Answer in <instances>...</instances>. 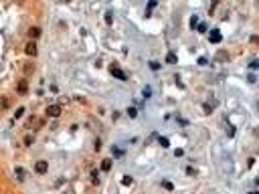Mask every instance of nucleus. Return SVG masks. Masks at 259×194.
Instances as JSON below:
<instances>
[{
  "instance_id": "1",
  "label": "nucleus",
  "mask_w": 259,
  "mask_h": 194,
  "mask_svg": "<svg viewBox=\"0 0 259 194\" xmlns=\"http://www.w3.org/2000/svg\"><path fill=\"white\" fill-rule=\"evenodd\" d=\"M47 115L49 117H59L61 115V105H49L47 107Z\"/></svg>"
},
{
  "instance_id": "2",
  "label": "nucleus",
  "mask_w": 259,
  "mask_h": 194,
  "mask_svg": "<svg viewBox=\"0 0 259 194\" xmlns=\"http://www.w3.org/2000/svg\"><path fill=\"white\" fill-rule=\"evenodd\" d=\"M209 41H211V42H221V41H223V34H221V31L213 28V31H211V34H209Z\"/></svg>"
},
{
  "instance_id": "3",
  "label": "nucleus",
  "mask_w": 259,
  "mask_h": 194,
  "mask_svg": "<svg viewBox=\"0 0 259 194\" xmlns=\"http://www.w3.org/2000/svg\"><path fill=\"white\" fill-rule=\"evenodd\" d=\"M34 170H37L38 174H45V172L49 170V164H47L45 160H41V162H37V166H34Z\"/></svg>"
},
{
  "instance_id": "4",
  "label": "nucleus",
  "mask_w": 259,
  "mask_h": 194,
  "mask_svg": "<svg viewBox=\"0 0 259 194\" xmlns=\"http://www.w3.org/2000/svg\"><path fill=\"white\" fill-rule=\"evenodd\" d=\"M109 71H111V75H114V77H118V79H126V73H124L122 69H118V67H114V65H111V67H109Z\"/></svg>"
},
{
  "instance_id": "5",
  "label": "nucleus",
  "mask_w": 259,
  "mask_h": 194,
  "mask_svg": "<svg viewBox=\"0 0 259 194\" xmlns=\"http://www.w3.org/2000/svg\"><path fill=\"white\" fill-rule=\"evenodd\" d=\"M28 37H31V38H38V37H41V28H38V27H31V28H28Z\"/></svg>"
},
{
  "instance_id": "6",
  "label": "nucleus",
  "mask_w": 259,
  "mask_h": 194,
  "mask_svg": "<svg viewBox=\"0 0 259 194\" xmlns=\"http://www.w3.org/2000/svg\"><path fill=\"white\" fill-rule=\"evenodd\" d=\"M16 91H18L20 95H24V93L28 91V83H27V81H20V83H18V87H16Z\"/></svg>"
},
{
  "instance_id": "7",
  "label": "nucleus",
  "mask_w": 259,
  "mask_h": 194,
  "mask_svg": "<svg viewBox=\"0 0 259 194\" xmlns=\"http://www.w3.org/2000/svg\"><path fill=\"white\" fill-rule=\"evenodd\" d=\"M24 51H27V55H33V57H34V55H37V45H34V42H28Z\"/></svg>"
},
{
  "instance_id": "8",
  "label": "nucleus",
  "mask_w": 259,
  "mask_h": 194,
  "mask_svg": "<svg viewBox=\"0 0 259 194\" xmlns=\"http://www.w3.org/2000/svg\"><path fill=\"white\" fill-rule=\"evenodd\" d=\"M101 170H103V172H107V170H111V160H109V158H105V160H103V162H101Z\"/></svg>"
},
{
  "instance_id": "9",
  "label": "nucleus",
  "mask_w": 259,
  "mask_h": 194,
  "mask_svg": "<svg viewBox=\"0 0 259 194\" xmlns=\"http://www.w3.org/2000/svg\"><path fill=\"white\" fill-rule=\"evenodd\" d=\"M91 182L93 184H99V172L97 170H91Z\"/></svg>"
},
{
  "instance_id": "10",
  "label": "nucleus",
  "mask_w": 259,
  "mask_h": 194,
  "mask_svg": "<svg viewBox=\"0 0 259 194\" xmlns=\"http://www.w3.org/2000/svg\"><path fill=\"white\" fill-rule=\"evenodd\" d=\"M166 61L170 63V65H174V63H176V55H174V53H168V55H166Z\"/></svg>"
},
{
  "instance_id": "11",
  "label": "nucleus",
  "mask_w": 259,
  "mask_h": 194,
  "mask_svg": "<svg viewBox=\"0 0 259 194\" xmlns=\"http://www.w3.org/2000/svg\"><path fill=\"white\" fill-rule=\"evenodd\" d=\"M132 182H134V180H132V176H124V178H122V184H124V186H130Z\"/></svg>"
},
{
  "instance_id": "12",
  "label": "nucleus",
  "mask_w": 259,
  "mask_h": 194,
  "mask_svg": "<svg viewBox=\"0 0 259 194\" xmlns=\"http://www.w3.org/2000/svg\"><path fill=\"white\" fill-rule=\"evenodd\" d=\"M16 178L23 182V178H24V170H23V168H16Z\"/></svg>"
},
{
  "instance_id": "13",
  "label": "nucleus",
  "mask_w": 259,
  "mask_h": 194,
  "mask_svg": "<svg viewBox=\"0 0 259 194\" xmlns=\"http://www.w3.org/2000/svg\"><path fill=\"white\" fill-rule=\"evenodd\" d=\"M128 115H130V117H136V115H138V109H136V107H128Z\"/></svg>"
},
{
  "instance_id": "14",
  "label": "nucleus",
  "mask_w": 259,
  "mask_h": 194,
  "mask_svg": "<svg viewBox=\"0 0 259 194\" xmlns=\"http://www.w3.org/2000/svg\"><path fill=\"white\" fill-rule=\"evenodd\" d=\"M33 140H34V137L31 136V133H28V136H24V146H31V144H33Z\"/></svg>"
},
{
  "instance_id": "15",
  "label": "nucleus",
  "mask_w": 259,
  "mask_h": 194,
  "mask_svg": "<svg viewBox=\"0 0 259 194\" xmlns=\"http://www.w3.org/2000/svg\"><path fill=\"white\" fill-rule=\"evenodd\" d=\"M162 186L166 188V190H172V188H174V184H172V182H168V180H164V182H162Z\"/></svg>"
},
{
  "instance_id": "16",
  "label": "nucleus",
  "mask_w": 259,
  "mask_h": 194,
  "mask_svg": "<svg viewBox=\"0 0 259 194\" xmlns=\"http://www.w3.org/2000/svg\"><path fill=\"white\" fill-rule=\"evenodd\" d=\"M111 20H114V14L107 10V12H105V22H107V24H111Z\"/></svg>"
},
{
  "instance_id": "17",
  "label": "nucleus",
  "mask_w": 259,
  "mask_h": 194,
  "mask_svg": "<svg viewBox=\"0 0 259 194\" xmlns=\"http://www.w3.org/2000/svg\"><path fill=\"white\" fill-rule=\"evenodd\" d=\"M150 69H152V71H158V69H160V63H156V61H150Z\"/></svg>"
},
{
  "instance_id": "18",
  "label": "nucleus",
  "mask_w": 259,
  "mask_h": 194,
  "mask_svg": "<svg viewBox=\"0 0 259 194\" xmlns=\"http://www.w3.org/2000/svg\"><path fill=\"white\" fill-rule=\"evenodd\" d=\"M0 107H2V109H4V107H8V99L6 97H0Z\"/></svg>"
},
{
  "instance_id": "19",
  "label": "nucleus",
  "mask_w": 259,
  "mask_h": 194,
  "mask_svg": "<svg viewBox=\"0 0 259 194\" xmlns=\"http://www.w3.org/2000/svg\"><path fill=\"white\" fill-rule=\"evenodd\" d=\"M196 28H198V32H206V24H205V22H198Z\"/></svg>"
},
{
  "instance_id": "20",
  "label": "nucleus",
  "mask_w": 259,
  "mask_h": 194,
  "mask_svg": "<svg viewBox=\"0 0 259 194\" xmlns=\"http://www.w3.org/2000/svg\"><path fill=\"white\" fill-rule=\"evenodd\" d=\"M190 27H192V28H194V27H198V16H196V14L192 16V20H190Z\"/></svg>"
},
{
  "instance_id": "21",
  "label": "nucleus",
  "mask_w": 259,
  "mask_h": 194,
  "mask_svg": "<svg viewBox=\"0 0 259 194\" xmlns=\"http://www.w3.org/2000/svg\"><path fill=\"white\" fill-rule=\"evenodd\" d=\"M160 144L164 146V148H168V146H170V142H168V137H160Z\"/></svg>"
},
{
  "instance_id": "22",
  "label": "nucleus",
  "mask_w": 259,
  "mask_h": 194,
  "mask_svg": "<svg viewBox=\"0 0 259 194\" xmlns=\"http://www.w3.org/2000/svg\"><path fill=\"white\" fill-rule=\"evenodd\" d=\"M257 67H259V63H257V61H251V63H249V69H251V71H255Z\"/></svg>"
},
{
  "instance_id": "23",
  "label": "nucleus",
  "mask_w": 259,
  "mask_h": 194,
  "mask_svg": "<svg viewBox=\"0 0 259 194\" xmlns=\"http://www.w3.org/2000/svg\"><path fill=\"white\" fill-rule=\"evenodd\" d=\"M202 109H205L206 113H211V111H213V105H209V103H205V105H202Z\"/></svg>"
},
{
  "instance_id": "24",
  "label": "nucleus",
  "mask_w": 259,
  "mask_h": 194,
  "mask_svg": "<svg viewBox=\"0 0 259 194\" xmlns=\"http://www.w3.org/2000/svg\"><path fill=\"white\" fill-rule=\"evenodd\" d=\"M150 95H152V89L146 87V89H144V97H150Z\"/></svg>"
},
{
  "instance_id": "25",
  "label": "nucleus",
  "mask_w": 259,
  "mask_h": 194,
  "mask_svg": "<svg viewBox=\"0 0 259 194\" xmlns=\"http://www.w3.org/2000/svg\"><path fill=\"white\" fill-rule=\"evenodd\" d=\"M23 113H24V107H18V109H16V117H20Z\"/></svg>"
},
{
  "instance_id": "26",
  "label": "nucleus",
  "mask_w": 259,
  "mask_h": 194,
  "mask_svg": "<svg viewBox=\"0 0 259 194\" xmlns=\"http://www.w3.org/2000/svg\"><path fill=\"white\" fill-rule=\"evenodd\" d=\"M156 4H158L156 0H150V2H148V8H154V6H156Z\"/></svg>"
},
{
  "instance_id": "27",
  "label": "nucleus",
  "mask_w": 259,
  "mask_h": 194,
  "mask_svg": "<svg viewBox=\"0 0 259 194\" xmlns=\"http://www.w3.org/2000/svg\"><path fill=\"white\" fill-rule=\"evenodd\" d=\"M249 194H259V192H255V190H253V192H249Z\"/></svg>"
},
{
  "instance_id": "28",
  "label": "nucleus",
  "mask_w": 259,
  "mask_h": 194,
  "mask_svg": "<svg viewBox=\"0 0 259 194\" xmlns=\"http://www.w3.org/2000/svg\"><path fill=\"white\" fill-rule=\"evenodd\" d=\"M0 194H4V192H2V190H0Z\"/></svg>"
},
{
  "instance_id": "29",
  "label": "nucleus",
  "mask_w": 259,
  "mask_h": 194,
  "mask_svg": "<svg viewBox=\"0 0 259 194\" xmlns=\"http://www.w3.org/2000/svg\"><path fill=\"white\" fill-rule=\"evenodd\" d=\"M0 109H2V107H0Z\"/></svg>"
}]
</instances>
